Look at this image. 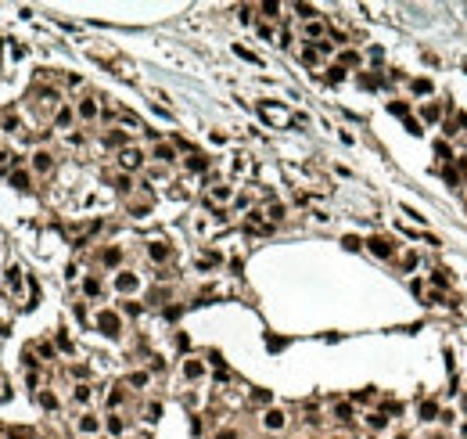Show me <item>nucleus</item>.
<instances>
[{
	"mask_svg": "<svg viewBox=\"0 0 467 439\" xmlns=\"http://www.w3.org/2000/svg\"><path fill=\"white\" fill-rule=\"evenodd\" d=\"M94 324H97V331H101V335H108V338H115L119 331H122V317H119L115 310H101Z\"/></svg>",
	"mask_w": 467,
	"mask_h": 439,
	"instance_id": "obj_1",
	"label": "nucleus"
},
{
	"mask_svg": "<svg viewBox=\"0 0 467 439\" xmlns=\"http://www.w3.org/2000/svg\"><path fill=\"white\" fill-rule=\"evenodd\" d=\"M29 169L36 173V177H51V173H54V155L47 148H36L29 155Z\"/></svg>",
	"mask_w": 467,
	"mask_h": 439,
	"instance_id": "obj_2",
	"label": "nucleus"
},
{
	"mask_svg": "<svg viewBox=\"0 0 467 439\" xmlns=\"http://www.w3.org/2000/svg\"><path fill=\"white\" fill-rule=\"evenodd\" d=\"M97 115H101V101H97L94 94H86V97H79V101H76V119H79V123H94Z\"/></svg>",
	"mask_w": 467,
	"mask_h": 439,
	"instance_id": "obj_3",
	"label": "nucleus"
},
{
	"mask_svg": "<svg viewBox=\"0 0 467 439\" xmlns=\"http://www.w3.org/2000/svg\"><path fill=\"white\" fill-rule=\"evenodd\" d=\"M140 166H144V151L140 148H122L119 151V169L122 173H137Z\"/></svg>",
	"mask_w": 467,
	"mask_h": 439,
	"instance_id": "obj_4",
	"label": "nucleus"
},
{
	"mask_svg": "<svg viewBox=\"0 0 467 439\" xmlns=\"http://www.w3.org/2000/svg\"><path fill=\"white\" fill-rule=\"evenodd\" d=\"M115 288L122 292V295H133V292L140 288V277H137L133 270H119L115 274Z\"/></svg>",
	"mask_w": 467,
	"mask_h": 439,
	"instance_id": "obj_5",
	"label": "nucleus"
},
{
	"mask_svg": "<svg viewBox=\"0 0 467 439\" xmlns=\"http://www.w3.org/2000/svg\"><path fill=\"white\" fill-rule=\"evenodd\" d=\"M284 425H288V414H284L280 407H270L266 414H262V428H266V432H280Z\"/></svg>",
	"mask_w": 467,
	"mask_h": 439,
	"instance_id": "obj_6",
	"label": "nucleus"
},
{
	"mask_svg": "<svg viewBox=\"0 0 467 439\" xmlns=\"http://www.w3.org/2000/svg\"><path fill=\"white\" fill-rule=\"evenodd\" d=\"M367 249L374 252V256H378V259H392V256H396V245H392L388 241V238H370V241H367Z\"/></svg>",
	"mask_w": 467,
	"mask_h": 439,
	"instance_id": "obj_7",
	"label": "nucleus"
},
{
	"mask_svg": "<svg viewBox=\"0 0 467 439\" xmlns=\"http://www.w3.org/2000/svg\"><path fill=\"white\" fill-rule=\"evenodd\" d=\"M148 259H151V263L173 259V245H169V241H148Z\"/></svg>",
	"mask_w": 467,
	"mask_h": 439,
	"instance_id": "obj_8",
	"label": "nucleus"
},
{
	"mask_svg": "<svg viewBox=\"0 0 467 439\" xmlns=\"http://www.w3.org/2000/svg\"><path fill=\"white\" fill-rule=\"evenodd\" d=\"M7 180H11V187H18V191H29L33 187V169H11Z\"/></svg>",
	"mask_w": 467,
	"mask_h": 439,
	"instance_id": "obj_9",
	"label": "nucleus"
},
{
	"mask_svg": "<svg viewBox=\"0 0 467 439\" xmlns=\"http://www.w3.org/2000/svg\"><path fill=\"white\" fill-rule=\"evenodd\" d=\"M76 428H79L83 436H97V432H101V418H97V414H79Z\"/></svg>",
	"mask_w": 467,
	"mask_h": 439,
	"instance_id": "obj_10",
	"label": "nucleus"
},
{
	"mask_svg": "<svg viewBox=\"0 0 467 439\" xmlns=\"http://www.w3.org/2000/svg\"><path fill=\"white\" fill-rule=\"evenodd\" d=\"M151 159H158L162 166H169V162H176V148H173V144H155V148H151Z\"/></svg>",
	"mask_w": 467,
	"mask_h": 439,
	"instance_id": "obj_11",
	"label": "nucleus"
},
{
	"mask_svg": "<svg viewBox=\"0 0 467 439\" xmlns=\"http://www.w3.org/2000/svg\"><path fill=\"white\" fill-rule=\"evenodd\" d=\"M72 119H76V108H72V105H61L58 112H54V126H58V130H65V126H72Z\"/></svg>",
	"mask_w": 467,
	"mask_h": 439,
	"instance_id": "obj_12",
	"label": "nucleus"
},
{
	"mask_svg": "<svg viewBox=\"0 0 467 439\" xmlns=\"http://www.w3.org/2000/svg\"><path fill=\"white\" fill-rule=\"evenodd\" d=\"M104 428H108V436H115V439H119V436L126 432V421H122V414H115V410H112V414L104 418Z\"/></svg>",
	"mask_w": 467,
	"mask_h": 439,
	"instance_id": "obj_13",
	"label": "nucleus"
},
{
	"mask_svg": "<svg viewBox=\"0 0 467 439\" xmlns=\"http://www.w3.org/2000/svg\"><path fill=\"white\" fill-rule=\"evenodd\" d=\"M184 378H187V382L205 378V364H201V360H184Z\"/></svg>",
	"mask_w": 467,
	"mask_h": 439,
	"instance_id": "obj_14",
	"label": "nucleus"
},
{
	"mask_svg": "<svg viewBox=\"0 0 467 439\" xmlns=\"http://www.w3.org/2000/svg\"><path fill=\"white\" fill-rule=\"evenodd\" d=\"M184 162H187V169H190V173H205V169H208V159H205L201 151H190Z\"/></svg>",
	"mask_w": 467,
	"mask_h": 439,
	"instance_id": "obj_15",
	"label": "nucleus"
},
{
	"mask_svg": "<svg viewBox=\"0 0 467 439\" xmlns=\"http://www.w3.org/2000/svg\"><path fill=\"white\" fill-rule=\"evenodd\" d=\"M101 263H104V267H119V263H122V249H119V245L104 249V252H101Z\"/></svg>",
	"mask_w": 467,
	"mask_h": 439,
	"instance_id": "obj_16",
	"label": "nucleus"
},
{
	"mask_svg": "<svg viewBox=\"0 0 467 439\" xmlns=\"http://www.w3.org/2000/svg\"><path fill=\"white\" fill-rule=\"evenodd\" d=\"M417 410H420V421H435V418H438V403H435V400L417 403Z\"/></svg>",
	"mask_w": 467,
	"mask_h": 439,
	"instance_id": "obj_17",
	"label": "nucleus"
},
{
	"mask_svg": "<svg viewBox=\"0 0 467 439\" xmlns=\"http://www.w3.org/2000/svg\"><path fill=\"white\" fill-rule=\"evenodd\" d=\"M384 425H388V418H384L381 410H374V414H367V428H370V432H384Z\"/></svg>",
	"mask_w": 467,
	"mask_h": 439,
	"instance_id": "obj_18",
	"label": "nucleus"
},
{
	"mask_svg": "<svg viewBox=\"0 0 467 439\" xmlns=\"http://www.w3.org/2000/svg\"><path fill=\"white\" fill-rule=\"evenodd\" d=\"M306 36H309V40H313V43L327 40V36H324V22H306Z\"/></svg>",
	"mask_w": 467,
	"mask_h": 439,
	"instance_id": "obj_19",
	"label": "nucleus"
},
{
	"mask_svg": "<svg viewBox=\"0 0 467 439\" xmlns=\"http://www.w3.org/2000/svg\"><path fill=\"white\" fill-rule=\"evenodd\" d=\"M83 295H90V299L101 295V277H83Z\"/></svg>",
	"mask_w": 467,
	"mask_h": 439,
	"instance_id": "obj_20",
	"label": "nucleus"
},
{
	"mask_svg": "<svg viewBox=\"0 0 467 439\" xmlns=\"http://www.w3.org/2000/svg\"><path fill=\"white\" fill-rule=\"evenodd\" d=\"M295 15L302 18V22H316V7L313 4H295Z\"/></svg>",
	"mask_w": 467,
	"mask_h": 439,
	"instance_id": "obj_21",
	"label": "nucleus"
},
{
	"mask_svg": "<svg viewBox=\"0 0 467 439\" xmlns=\"http://www.w3.org/2000/svg\"><path fill=\"white\" fill-rule=\"evenodd\" d=\"M4 281H7V288L15 292L18 285H22V270H18V267H7V270H4Z\"/></svg>",
	"mask_w": 467,
	"mask_h": 439,
	"instance_id": "obj_22",
	"label": "nucleus"
},
{
	"mask_svg": "<svg viewBox=\"0 0 467 439\" xmlns=\"http://www.w3.org/2000/svg\"><path fill=\"white\" fill-rule=\"evenodd\" d=\"M212 202H230V187H226V184H216V187H212V198H208V205H212Z\"/></svg>",
	"mask_w": 467,
	"mask_h": 439,
	"instance_id": "obj_23",
	"label": "nucleus"
},
{
	"mask_svg": "<svg viewBox=\"0 0 467 439\" xmlns=\"http://www.w3.org/2000/svg\"><path fill=\"white\" fill-rule=\"evenodd\" d=\"M388 112H392V115H399V119H410V105H406V101H392V105H388Z\"/></svg>",
	"mask_w": 467,
	"mask_h": 439,
	"instance_id": "obj_24",
	"label": "nucleus"
},
{
	"mask_svg": "<svg viewBox=\"0 0 467 439\" xmlns=\"http://www.w3.org/2000/svg\"><path fill=\"white\" fill-rule=\"evenodd\" d=\"M420 115H424V123H435V119L442 115V108H438V105H424V108H420Z\"/></svg>",
	"mask_w": 467,
	"mask_h": 439,
	"instance_id": "obj_25",
	"label": "nucleus"
},
{
	"mask_svg": "<svg viewBox=\"0 0 467 439\" xmlns=\"http://www.w3.org/2000/svg\"><path fill=\"white\" fill-rule=\"evenodd\" d=\"M90 396H94L90 385H76V392H72V400H76V403H90Z\"/></svg>",
	"mask_w": 467,
	"mask_h": 439,
	"instance_id": "obj_26",
	"label": "nucleus"
},
{
	"mask_svg": "<svg viewBox=\"0 0 467 439\" xmlns=\"http://www.w3.org/2000/svg\"><path fill=\"white\" fill-rule=\"evenodd\" d=\"M334 418H338V421H352V407L349 403H338L334 407Z\"/></svg>",
	"mask_w": 467,
	"mask_h": 439,
	"instance_id": "obj_27",
	"label": "nucleus"
},
{
	"mask_svg": "<svg viewBox=\"0 0 467 439\" xmlns=\"http://www.w3.org/2000/svg\"><path fill=\"white\" fill-rule=\"evenodd\" d=\"M342 79H345V69H342V65H331V69H327V83H342Z\"/></svg>",
	"mask_w": 467,
	"mask_h": 439,
	"instance_id": "obj_28",
	"label": "nucleus"
},
{
	"mask_svg": "<svg viewBox=\"0 0 467 439\" xmlns=\"http://www.w3.org/2000/svg\"><path fill=\"white\" fill-rule=\"evenodd\" d=\"M122 396H126V392H122V385H115L112 392H108V407H112V410H115L119 403H122Z\"/></svg>",
	"mask_w": 467,
	"mask_h": 439,
	"instance_id": "obj_29",
	"label": "nucleus"
},
{
	"mask_svg": "<svg viewBox=\"0 0 467 439\" xmlns=\"http://www.w3.org/2000/svg\"><path fill=\"white\" fill-rule=\"evenodd\" d=\"M280 216H284V205H280V202H273V205L266 209V220H270V223H277Z\"/></svg>",
	"mask_w": 467,
	"mask_h": 439,
	"instance_id": "obj_30",
	"label": "nucleus"
},
{
	"mask_svg": "<svg viewBox=\"0 0 467 439\" xmlns=\"http://www.w3.org/2000/svg\"><path fill=\"white\" fill-rule=\"evenodd\" d=\"M130 385L144 389V385H148V371H133V374H130Z\"/></svg>",
	"mask_w": 467,
	"mask_h": 439,
	"instance_id": "obj_31",
	"label": "nucleus"
},
{
	"mask_svg": "<svg viewBox=\"0 0 467 439\" xmlns=\"http://www.w3.org/2000/svg\"><path fill=\"white\" fill-rule=\"evenodd\" d=\"M270 400H273L270 389H255V392H252V403H270Z\"/></svg>",
	"mask_w": 467,
	"mask_h": 439,
	"instance_id": "obj_32",
	"label": "nucleus"
},
{
	"mask_svg": "<svg viewBox=\"0 0 467 439\" xmlns=\"http://www.w3.org/2000/svg\"><path fill=\"white\" fill-rule=\"evenodd\" d=\"M162 414V403H148V410H144V421H158Z\"/></svg>",
	"mask_w": 467,
	"mask_h": 439,
	"instance_id": "obj_33",
	"label": "nucleus"
},
{
	"mask_svg": "<svg viewBox=\"0 0 467 439\" xmlns=\"http://www.w3.org/2000/svg\"><path fill=\"white\" fill-rule=\"evenodd\" d=\"M112 184H115L119 191H133V180H130V173H122V177H115Z\"/></svg>",
	"mask_w": 467,
	"mask_h": 439,
	"instance_id": "obj_34",
	"label": "nucleus"
},
{
	"mask_svg": "<svg viewBox=\"0 0 467 439\" xmlns=\"http://www.w3.org/2000/svg\"><path fill=\"white\" fill-rule=\"evenodd\" d=\"M302 61H306V65H316V61H320V51H316V47H306V51H302Z\"/></svg>",
	"mask_w": 467,
	"mask_h": 439,
	"instance_id": "obj_35",
	"label": "nucleus"
},
{
	"mask_svg": "<svg viewBox=\"0 0 467 439\" xmlns=\"http://www.w3.org/2000/svg\"><path fill=\"white\" fill-rule=\"evenodd\" d=\"M40 403L47 410H54V407H58V396H54V392H40Z\"/></svg>",
	"mask_w": 467,
	"mask_h": 439,
	"instance_id": "obj_36",
	"label": "nucleus"
},
{
	"mask_svg": "<svg viewBox=\"0 0 467 439\" xmlns=\"http://www.w3.org/2000/svg\"><path fill=\"white\" fill-rule=\"evenodd\" d=\"M58 349H61V353H72V338H69L65 331H58Z\"/></svg>",
	"mask_w": 467,
	"mask_h": 439,
	"instance_id": "obj_37",
	"label": "nucleus"
},
{
	"mask_svg": "<svg viewBox=\"0 0 467 439\" xmlns=\"http://www.w3.org/2000/svg\"><path fill=\"white\" fill-rule=\"evenodd\" d=\"M259 11L266 15V18H277V15H280V4H259Z\"/></svg>",
	"mask_w": 467,
	"mask_h": 439,
	"instance_id": "obj_38",
	"label": "nucleus"
},
{
	"mask_svg": "<svg viewBox=\"0 0 467 439\" xmlns=\"http://www.w3.org/2000/svg\"><path fill=\"white\" fill-rule=\"evenodd\" d=\"M345 65H360V54H356V51H345V54H342V69H345Z\"/></svg>",
	"mask_w": 467,
	"mask_h": 439,
	"instance_id": "obj_39",
	"label": "nucleus"
},
{
	"mask_svg": "<svg viewBox=\"0 0 467 439\" xmlns=\"http://www.w3.org/2000/svg\"><path fill=\"white\" fill-rule=\"evenodd\" d=\"M414 90L417 94H432V79H414Z\"/></svg>",
	"mask_w": 467,
	"mask_h": 439,
	"instance_id": "obj_40",
	"label": "nucleus"
},
{
	"mask_svg": "<svg viewBox=\"0 0 467 439\" xmlns=\"http://www.w3.org/2000/svg\"><path fill=\"white\" fill-rule=\"evenodd\" d=\"M122 141H126L122 133H108V137H104V144H108V148H119V144H122Z\"/></svg>",
	"mask_w": 467,
	"mask_h": 439,
	"instance_id": "obj_41",
	"label": "nucleus"
},
{
	"mask_svg": "<svg viewBox=\"0 0 467 439\" xmlns=\"http://www.w3.org/2000/svg\"><path fill=\"white\" fill-rule=\"evenodd\" d=\"M432 281H435L438 288H446V285H450V277H446V270H435V274H432Z\"/></svg>",
	"mask_w": 467,
	"mask_h": 439,
	"instance_id": "obj_42",
	"label": "nucleus"
},
{
	"mask_svg": "<svg viewBox=\"0 0 467 439\" xmlns=\"http://www.w3.org/2000/svg\"><path fill=\"white\" fill-rule=\"evenodd\" d=\"M216 439H241V436H237V428H219Z\"/></svg>",
	"mask_w": 467,
	"mask_h": 439,
	"instance_id": "obj_43",
	"label": "nucleus"
},
{
	"mask_svg": "<svg viewBox=\"0 0 467 439\" xmlns=\"http://www.w3.org/2000/svg\"><path fill=\"white\" fill-rule=\"evenodd\" d=\"M122 313H130V317H137V313H140V306H137V303H130V299H126V303H122Z\"/></svg>",
	"mask_w": 467,
	"mask_h": 439,
	"instance_id": "obj_44",
	"label": "nucleus"
},
{
	"mask_svg": "<svg viewBox=\"0 0 467 439\" xmlns=\"http://www.w3.org/2000/svg\"><path fill=\"white\" fill-rule=\"evenodd\" d=\"M406 133H414V137L420 133V123H417V119H406Z\"/></svg>",
	"mask_w": 467,
	"mask_h": 439,
	"instance_id": "obj_45",
	"label": "nucleus"
},
{
	"mask_svg": "<svg viewBox=\"0 0 467 439\" xmlns=\"http://www.w3.org/2000/svg\"><path fill=\"white\" fill-rule=\"evenodd\" d=\"M460 407H464V414H467V396H464V400H460Z\"/></svg>",
	"mask_w": 467,
	"mask_h": 439,
	"instance_id": "obj_46",
	"label": "nucleus"
},
{
	"mask_svg": "<svg viewBox=\"0 0 467 439\" xmlns=\"http://www.w3.org/2000/svg\"><path fill=\"white\" fill-rule=\"evenodd\" d=\"M396 439H410V436H406V432H399V436H396Z\"/></svg>",
	"mask_w": 467,
	"mask_h": 439,
	"instance_id": "obj_47",
	"label": "nucleus"
},
{
	"mask_svg": "<svg viewBox=\"0 0 467 439\" xmlns=\"http://www.w3.org/2000/svg\"><path fill=\"white\" fill-rule=\"evenodd\" d=\"M331 439H342V436H331Z\"/></svg>",
	"mask_w": 467,
	"mask_h": 439,
	"instance_id": "obj_48",
	"label": "nucleus"
}]
</instances>
